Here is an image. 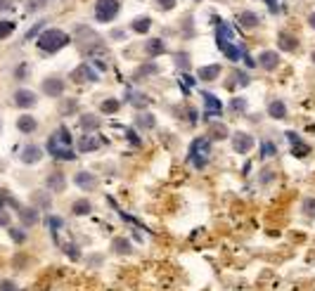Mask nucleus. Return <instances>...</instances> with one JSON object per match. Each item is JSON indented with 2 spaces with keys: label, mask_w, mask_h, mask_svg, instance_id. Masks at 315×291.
Instances as JSON below:
<instances>
[{
  "label": "nucleus",
  "mask_w": 315,
  "mask_h": 291,
  "mask_svg": "<svg viewBox=\"0 0 315 291\" xmlns=\"http://www.w3.org/2000/svg\"><path fill=\"white\" fill-rule=\"evenodd\" d=\"M48 152L50 156H55L60 161H74L76 154L71 149V135H69V128H60L57 133H52L48 138Z\"/></svg>",
  "instance_id": "nucleus-1"
},
{
  "label": "nucleus",
  "mask_w": 315,
  "mask_h": 291,
  "mask_svg": "<svg viewBox=\"0 0 315 291\" xmlns=\"http://www.w3.org/2000/svg\"><path fill=\"white\" fill-rule=\"evenodd\" d=\"M216 43H218L220 52H223L227 59H240V57L247 55L240 45H235L233 31H230V26H227L225 21H218V26H216Z\"/></svg>",
  "instance_id": "nucleus-2"
},
{
  "label": "nucleus",
  "mask_w": 315,
  "mask_h": 291,
  "mask_svg": "<svg viewBox=\"0 0 315 291\" xmlns=\"http://www.w3.org/2000/svg\"><path fill=\"white\" fill-rule=\"evenodd\" d=\"M209 159H211V140H209V135H204V138H197L190 145L187 161H190V164L197 168V171H202V168H206Z\"/></svg>",
  "instance_id": "nucleus-3"
},
{
  "label": "nucleus",
  "mask_w": 315,
  "mask_h": 291,
  "mask_svg": "<svg viewBox=\"0 0 315 291\" xmlns=\"http://www.w3.org/2000/svg\"><path fill=\"white\" fill-rule=\"evenodd\" d=\"M69 43V36L60 28H48V31H43L38 36V48L43 52H57V50H62L64 45Z\"/></svg>",
  "instance_id": "nucleus-4"
},
{
  "label": "nucleus",
  "mask_w": 315,
  "mask_h": 291,
  "mask_svg": "<svg viewBox=\"0 0 315 291\" xmlns=\"http://www.w3.org/2000/svg\"><path fill=\"white\" fill-rule=\"evenodd\" d=\"M117 14H119V0H97L95 5L97 21H111Z\"/></svg>",
  "instance_id": "nucleus-5"
},
{
  "label": "nucleus",
  "mask_w": 315,
  "mask_h": 291,
  "mask_svg": "<svg viewBox=\"0 0 315 291\" xmlns=\"http://www.w3.org/2000/svg\"><path fill=\"white\" fill-rule=\"evenodd\" d=\"M97 78H100L97 76V71L93 69L88 62L81 64L76 71H71V81H76V83H95Z\"/></svg>",
  "instance_id": "nucleus-6"
},
{
  "label": "nucleus",
  "mask_w": 315,
  "mask_h": 291,
  "mask_svg": "<svg viewBox=\"0 0 315 291\" xmlns=\"http://www.w3.org/2000/svg\"><path fill=\"white\" fill-rule=\"evenodd\" d=\"M204 118L206 121H211L213 116H220V111H223V104H220V100L216 95H211V92H204Z\"/></svg>",
  "instance_id": "nucleus-7"
},
{
  "label": "nucleus",
  "mask_w": 315,
  "mask_h": 291,
  "mask_svg": "<svg viewBox=\"0 0 315 291\" xmlns=\"http://www.w3.org/2000/svg\"><path fill=\"white\" fill-rule=\"evenodd\" d=\"M233 149L237 154H247L253 149V138L249 133H235L233 135Z\"/></svg>",
  "instance_id": "nucleus-8"
},
{
  "label": "nucleus",
  "mask_w": 315,
  "mask_h": 291,
  "mask_svg": "<svg viewBox=\"0 0 315 291\" xmlns=\"http://www.w3.org/2000/svg\"><path fill=\"white\" fill-rule=\"evenodd\" d=\"M259 64H261V69L273 71V69H277L280 57H277V52H273V50H266V52H261L259 55Z\"/></svg>",
  "instance_id": "nucleus-9"
},
{
  "label": "nucleus",
  "mask_w": 315,
  "mask_h": 291,
  "mask_svg": "<svg viewBox=\"0 0 315 291\" xmlns=\"http://www.w3.org/2000/svg\"><path fill=\"white\" fill-rule=\"evenodd\" d=\"M74 182L78 185L81 189H85V192H90V189L97 187V178L93 173H85V171H81V173H76Z\"/></svg>",
  "instance_id": "nucleus-10"
},
{
  "label": "nucleus",
  "mask_w": 315,
  "mask_h": 291,
  "mask_svg": "<svg viewBox=\"0 0 315 291\" xmlns=\"http://www.w3.org/2000/svg\"><path fill=\"white\" fill-rule=\"evenodd\" d=\"M43 92L50 97H60L64 92V81L60 78H48V81H43Z\"/></svg>",
  "instance_id": "nucleus-11"
},
{
  "label": "nucleus",
  "mask_w": 315,
  "mask_h": 291,
  "mask_svg": "<svg viewBox=\"0 0 315 291\" xmlns=\"http://www.w3.org/2000/svg\"><path fill=\"white\" fill-rule=\"evenodd\" d=\"M14 104L21 107V109H28V107L36 104V95L31 90H17L14 92Z\"/></svg>",
  "instance_id": "nucleus-12"
},
{
  "label": "nucleus",
  "mask_w": 315,
  "mask_h": 291,
  "mask_svg": "<svg viewBox=\"0 0 315 291\" xmlns=\"http://www.w3.org/2000/svg\"><path fill=\"white\" fill-rule=\"evenodd\" d=\"M41 156H43V152L36 145H28L21 149V161H24V164H38Z\"/></svg>",
  "instance_id": "nucleus-13"
},
{
  "label": "nucleus",
  "mask_w": 315,
  "mask_h": 291,
  "mask_svg": "<svg viewBox=\"0 0 315 291\" xmlns=\"http://www.w3.org/2000/svg\"><path fill=\"white\" fill-rule=\"evenodd\" d=\"M199 81H216L220 76V64H211V67H202L197 71Z\"/></svg>",
  "instance_id": "nucleus-14"
},
{
  "label": "nucleus",
  "mask_w": 315,
  "mask_h": 291,
  "mask_svg": "<svg viewBox=\"0 0 315 291\" xmlns=\"http://www.w3.org/2000/svg\"><path fill=\"white\" fill-rule=\"evenodd\" d=\"M45 185L50 187V192H62V189L67 187V178H64L62 173H52V175H48Z\"/></svg>",
  "instance_id": "nucleus-15"
},
{
  "label": "nucleus",
  "mask_w": 315,
  "mask_h": 291,
  "mask_svg": "<svg viewBox=\"0 0 315 291\" xmlns=\"http://www.w3.org/2000/svg\"><path fill=\"white\" fill-rule=\"evenodd\" d=\"M277 45H280V50H284V52H294V50L299 48V41L289 34H280L277 36Z\"/></svg>",
  "instance_id": "nucleus-16"
},
{
  "label": "nucleus",
  "mask_w": 315,
  "mask_h": 291,
  "mask_svg": "<svg viewBox=\"0 0 315 291\" xmlns=\"http://www.w3.org/2000/svg\"><path fill=\"white\" fill-rule=\"evenodd\" d=\"M19 218L26 228H31V225H36V222L41 220V215H38L36 208H19Z\"/></svg>",
  "instance_id": "nucleus-17"
},
{
  "label": "nucleus",
  "mask_w": 315,
  "mask_h": 291,
  "mask_svg": "<svg viewBox=\"0 0 315 291\" xmlns=\"http://www.w3.org/2000/svg\"><path fill=\"white\" fill-rule=\"evenodd\" d=\"M164 50H166V45H164V41H159V38H152V41L145 43V52H147L150 57L164 55Z\"/></svg>",
  "instance_id": "nucleus-18"
},
{
  "label": "nucleus",
  "mask_w": 315,
  "mask_h": 291,
  "mask_svg": "<svg viewBox=\"0 0 315 291\" xmlns=\"http://www.w3.org/2000/svg\"><path fill=\"white\" fill-rule=\"evenodd\" d=\"M97 147H100V140H97L95 135H88V133H85L81 138V142H78V149H81V152H95Z\"/></svg>",
  "instance_id": "nucleus-19"
},
{
  "label": "nucleus",
  "mask_w": 315,
  "mask_h": 291,
  "mask_svg": "<svg viewBox=\"0 0 315 291\" xmlns=\"http://www.w3.org/2000/svg\"><path fill=\"white\" fill-rule=\"evenodd\" d=\"M237 21H240V26H242V28H256V26L261 24L259 14H253V12H242Z\"/></svg>",
  "instance_id": "nucleus-20"
},
{
  "label": "nucleus",
  "mask_w": 315,
  "mask_h": 291,
  "mask_svg": "<svg viewBox=\"0 0 315 291\" xmlns=\"http://www.w3.org/2000/svg\"><path fill=\"white\" fill-rule=\"evenodd\" d=\"M268 114H270L273 118H284L287 116V107H284L282 100H275V102L268 104Z\"/></svg>",
  "instance_id": "nucleus-21"
},
{
  "label": "nucleus",
  "mask_w": 315,
  "mask_h": 291,
  "mask_svg": "<svg viewBox=\"0 0 315 291\" xmlns=\"http://www.w3.org/2000/svg\"><path fill=\"white\" fill-rule=\"evenodd\" d=\"M81 128L85 133L97 131V128H100V118H97L95 114H85V116H81Z\"/></svg>",
  "instance_id": "nucleus-22"
},
{
  "label": "nucleus",
  "mask_w": 315,
  "mask_h": 291,
  "mask_svg": "<svg viewBox=\"0 0 315 291\" xmlns=\"http://www.w3.org/2000/svg\"><path fill=\"white\" fill-rule=\"evenodd\" d=\"M17 128H19L21 133H34L36 128H38V123H36L34 116H19V121H17Z\"/></svg>",
  "instance_id": "nucleus-23"
},
{
  "label": "nucleus",
  "mask_w": 315,
  "mask_h": 291,
  "mask_svg": "<svg viewBox=\"0 0 315 291\" xmlns=\"http://www.w3.org/2000/svg\"><path fill=\"white\" fill-rule=\"evenodd\" d=\"M111 251H114V253H130V242L126 237H117V239L111 242Z\"/></svg>",
  "instance_id": "nucleus-24"
},
{
  "label": "nucleus",
  "mask_w": 315,
  "mask_h": 291,
  "mask_svg": "<svg viewBox=\"0 0 315 291\" xmlns=\"http://www.w3.org/2000/svg\"><path fill=\"white\" fill-rule=\"evenodd\" d=\"M90 201L88 199H78V201H74V206H71V213L74 215H85V213H90Z\"/></svg>",
  "instance_id": "nucleus-25"
},
{
  "label": "nucleus",
  "mask_w": 315,
  "mask_h": 291,
  "mask_svg": "<svg viewBox=\"0 0 315 291\" xmlns=\"http://www.w3.org/2000/svg\"><path fill=\"white\" fill-rule=\"evenodd\" d=\"M150 17H137L135 21H133V31H137V34H147L150 31Z\"/></svg>",
  "instance_id": "nucleus-26"
},
{
  "label": "nucleus",
  "mask_w": 315,
  "mask_h": 291,
  "mask_svg": "<svg viewBox=\"0 0 315 291\" xmlns=\"http://www.w3.org/2000/svg\"><path fill=\"white\" fill-rule=\"evenodd\" d=\"M137 125L145 128V131H152L154 128V116L152 114H142V116H137Z\"/></svg>",
  "instance_id": "nucleus-27"
},
{
  "label": "nucleus",
  "mask_w": 315,
  "mask_h": 291,
  "mask_svg": "<svg viewBox=\"0 0 315 291\" xmlns=\"http://www.w3.org/2000/svg\"><path fill=\"white\" fill-rule=\"evenodd\" d=\"M14 31V21H0V41H3V38H7V36L12 34Z\"/></svg>",
  "instance_id": "nucleus-28"
},
{
  "label": "nucleus",
  "mask_w": 315,
  "mask_h": 291,
  "mask_svg": "<svg viewBox=\"0 0 315 291\" xmlns=\"http://www.w3.org/2000/svg\"><path fill=\"white\" fill-rule=\"evenodd\" d=\"M303 213L308 215V218H315V197H308V199L303 201Z\"/></svg>",
  "instance_id": "nucleus-29"
},
{
  "label": "nucleus",
  "mask_w": 315,
  "mask_h": 291,
  "mask_svg": "<svg viewBox=\"0 0 315 291\" xmlns=\"http://www.w3.org/2000/svg\"><path fill=\"white\" fill-rule=\"evenodd\" d=\"M102 111H104V114H117V111H119V102H117V100H107V102H102Z\"/></svg>",
  "instance_id": "nucleus-30"
},
{
  "label": "nucleus",
  "mask_w": 315,
  "mask_h": 291,
  "mask_svg": "<svg viewBox=\"0 0 315 291\" xmlns=\"http://www.w3.org/2000/svg\"><path fill=\"white\" fill-rule=\"evenodd\" d=\"M128 97H133L130 104H135V107H145V104H147V97L140 95V92H128Z\"/></svg>",
  "instance_id": "nucleus-31"
},
{
  "label": "nucleus",
  "mask_w": 315,
  "mask_h": 291,
  "mask_svg": "<svg viewBox=\"0 0 315 291\" xmlns=\"http://www.w3.org/2000/svg\"><path fill=\"white\" fill-rule=\"evenodd\" d=\"M126 138H128V142H130V145H135V147H140V145H142V140L137 138V133L133 131V128H128V131H126Z\"/></svg>",
  "instance_id": "nucleus-32"
},
{
  "label": "nucleus",
  "mask_w": 315,
  "mask_h": 291,
  "mask_svg": "<svg viewBox=\"0 0 315 291\" xmlns=\"http://www.w3.org/2000/svg\"><path fill=\"white\" fill-rule=\"evenodd\" d=\"M213 135H216V140H223V138H227L230 133H227L225 125H213Z\"/></svg>",
  "instance_id": "nucleus-33"
},
{
  "label": "nucleus",
  "mask_w": 315,
  "mask_h": 291,
  "mask_svg": "<svg viewBox=\"0 0 315 291\" xmlns=\"http://www.w3.org/2000/svg\"><path fill=\"white\" fill-rule=\"evenodd\" d=\"M294 154H296V156H306V154H308V147L299 140V142H294Z\"/></svg>",
  "instance_id": "nucleus-34"
},
{
  "label": "nucleus",
  "mask_w": 315,
  "mask_h": 291,
  "mask_svg": "<svg viewBox=\"0 0 315 291\" xmlns=\"http://www.w3.org/2000/svg\"><path fill=\"white\" fill-rule=\"evenodd\" d=\"M10 237H12V239H14V242H17V244H21V242H24V239H26V235H24L21 230H17V228H12V230H10Z\"/></svg>",
  "instance_id": "nucleus-35"
},
{
  "label": "nucleus",
  "mask_w": 315,
  "mask_h": 291,
  "mask_svg": "<svg viewBox=\"0 0 315 291\" xmlns=\"http://www.w3.org/2000/svg\"><path fill=\"white\" fill-rule=\"evenodd\" d=\"M263 154H261V156H263V159H268V156H275V147L270 145V142H263Z\"/></svg>",
  "instance_id": "nucleus-36"
},
{
  "label": "nucleus",
  "mask_w": 315,
  "mask_h": 291,
  "mask_svg": "<svg viewBox=\"0 0 315 291\" xmlns=\"http://www.w3.org/2000/svg\"><path fill=\"white\" fill-rule=\"evenodd\" d=\"M43 24H45V21H38V24H36L34 28H28V34H26V41H31L34 36H38V31H41V28H43Z\"/></svg>",
  "instance_id": "nucleus-37"
},
{
  "label": "nucleus",
  "mask_w": 315,
  "mask_h": 291,
  "mask_svg": "<svg viewBox=\"0 0 315 291\" xmlns=\"http://www.w3.org/2000/svg\"><path fill=\"white\" fill-rule=\"evenodd\" d=\"M0 291H17V286H14V282H10V279H3V282H0Z\"/></svg>",
  "instance_id": "nucleus-38"
},
{
  "label": "nucleus",
  "mask_w": 315,
  "mask_h": 291,
  "mask_svg": "<svg viewBox=\"0 0 315 291\" xmlns=\"http://www.w3.org/2000/svg\"><path fill=\"white\" fill-rule=\"evenodd\" d=\"M157 5L161 7V10H173V7H176V0H157Z\"/></svg>",
  "instance_id": "nucleus-39"
},
{
  "label": "nucleus",
  "mask_w": 315,
  "mask_h": 291,
  "mask_svg": "<svg viewBox=\"0 0 315 291\" xmlns=\"http://www.w3.org/2000/svg\"><path fill=\"white\" fill-rule=\"evenodd\" d=\"M233 109H235V111H244V109H247V102H244L242 97H237V100L233 102Z\"/></svg>",
  "instance_id": "nucleus-40"
},
{
  "label": "nucleus",
  "mask_w": 315,
  "mask_h": 291,
  "mask_svg": "<svg viewBox=\"0 0 315 291\" xmlns=\"http://www.w3.org/2000/svg\"><path fill=\"white\" fill-rule=\"evenodd\" d=\"M48 228L55 232V230L62 228V220H60V218H48Z\"/></svg>",
  "instance_id": "nucleus-41"
},
{
  "label": "nucleus",
  "mask_w": 315,
  "mask_h": 291,
  "mask_svg": "<svg viewBox=\"0 0 315 291\" xmlns=\"http://www.w3.org/2000/svg\"><path fill=\"white\" fill-rule=\"evenodd\" d=\"M48 3V0H28V10H38V7H43Z\"/></svg>",
  "instance_id": "nucleus-42"
},
{
  "label": "nucleus",
  "mask_w": 315,
  "mask_h": 291,
  "mask_svg": "<svg viewBox=\"0 0 315 291\" xmlns=\"http://www.w3.org/2000/svg\"><path fill=\"white\" fill-rule=\"evenodd\" d=\"M235 81H237V83H242V85H247L249 83V76H247V74H235Z\"/></svg>",
  "instance_id": "nucleus-43"
},
{
  "label": "nucleus",
  "mask_w": 315,
  "mask_h": 291,
  "mask_svg": "<svg viewBox=\"0 0 315 291\" xmlns=\"http://www.w3.org/2000/svg\"><path fill=\"white\" fill-rule=\"evenodd\" d=\"M266 3H268V7H270V12H280V5H277V0H266Z\"/></svg>",
  "instance_id": "nucleus-44"
},
{
  "label": "nucleus",
  "mask_w": 315,
  "mask_h": 291,
  "mask_svg": "<svg viewBox=\"0 0 315 291\" xmlns=\"http://www.w3.org/2000/svg\"><path fill=\"white\" fill-rule=\"evenodd\" d=\"M10 222V215H7V211H3V206H0V225H7Z\"/></svg>",
  "instance_id": "nucleus-45"
},
{
  "label": "nucleus",
  "mask_w": 315,
  "mask_h": 291,
  "mask_svg": "<svg viewBox=\"0 0 315 291\" xmlns=\"http://www.w3.org/2000/svg\"><path fill=\"white\" fill-rule=\"evenodd\" d=\"M10 7H12V0H0V12H5Z\"/></svg>",
  "instance_id": "nucleus-46"
},
{
  "label": "nucleus",
  "mask_w": 315,
  "mask_h": 291,
  "mask_svg": "<svg viewBox=\"0 0 315 291\" xmlns=\"http://www.w3.org/2000/svg\"><path fill=\"white\" fill-rule=\"evenodd\" d=\"M154 71H157V67H154V64H150V67H142V69H140V74H154Z\"/></svg>",
  "instance_id": "nucleus-47"
},
{
  "label": "nucleus",
  "mask_w": 315,
  "mask_h": 291,
  "mask_svg": "<svg viewBox=\"0 0 315 291\" xmlns=\"http://www.w3.org/2000/svg\"><path fill=\"white\" fill-rule=\"evenodd\" d=\"M67 256H71L74 261L78 258V253H76V246H67Z\"/></svg>",
  "instance_id": "nucleus-48"
},
{
  "label": "nucleus",
  "mask_w": 315,
  "mask_h": 291,
  "mask_svg": "<svg viewBox=\"0 0 315 291\" xmlns=\"http://www.w3.org/2000/svg\"><path fill=\"white\" fill-rule=\"evenodd\" d=\"M187 116H190L187 121H190V123H194V121H197V111H194V109H187Z\"/></svg>",
  "instance_id": "nucleus-49"
},
{
  "label": "nucleus",
  "mask_w": 315,
  "mask_h": 291,
  "mask_svg": "<svg viewBox=\"0 0 315 291\" xmlns=\"http://www.w3.org/2000/svg\"><path fill=\"white\" fill-rule=\"evenodd\" d=\"M308 24L315 28V14H310V17H308Z\"/></svg>",
  "instance_id": "nucleus-50"
},
{
  "label": "nucleus",
  "mask_w": 315,
  "mask_h": 291,
  "mask_svg": "<svg viewBox=\"0 0 315 291\" xmlns=\"http://www.w3.org/2000/svg\"><path fill=\"white\" fill-rule=\"evenodd\" d=\"M313 62H315V52H313Z\"/></svg>",
  "instance_id": "nucleus-51"
}]
</instances>
